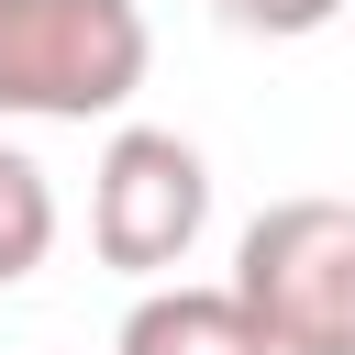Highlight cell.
Returning <instances> with one entry per match:
<instances>
[{
  "label": "cell",
  "instance_id": "obj_1",
  "mask_svg": "<svg viewBox=\"0 0 355 355\" xmlns=\"http://www.w3.org/2000/svg\"><path fill=\"white\" fill-rule=\"evenodd\" d=\"M233 311L266 355H355V200H266L233 244Z\"/></svg>",
  "mask_w": 355,
  "mask_h": 355
},
{
  "label": "cell",
  "instance_id": "obj_4",
  "mask_svg": "<svg viewBox=\"0 0 355 355\" xmlns=\"http://www.w3.org/2000/svg\"><path fill=\"white\" fill-rule=\"evenodd\" d=\"M111 355H266L255 322L233 311V288H200V277H166L122 311V344Z\"/></svg>",
  "mask_w": 355,
  "mask_h": 355
},
{
  "label": "cell",
  "instance_id": "obj_5",
  "mask_svg": "<svg viewBox=\"0 0 355 355\" xmlns=\"http://www.w3.org/2000/svg\"><path fill=\"white\" fill-rule=\"evenodd\" d=\"M44 255H55V178L22 144H0V288H22Z\"/></svg>",
  "mask_w": 355,
  "mask_h": 355
},
{
  "label": "cell",
  "instance_id": "obj_3",
  "mask_svg": "<svg viewBox=\"0 0 355 355\" xmlns=\"http://www.w3.org/2000/svg\"><path fill=\"white\" fill-rule=\"evenodd\" d=\"M200 222H211V166H200V144L166 133V122H122V133L100 144V166H89V244H100V266L166 277V266H189Z\"/></svg>",
  "mask_w": 355,
  "mask_h": 355
},
{
  "label": "cell",
  "instance_id": "obj_6",
  "mask_svg": "<svg viewBox=\"0 0 355 355\" xmlns=\"http://www.w3.org/2000/svg\"><path fill=\"white\" fill-rule=\"evenodd\" d=\"M233 33H266V44H300V33H333L355 0H211Z\"/></svg>",
  "mask_w": 355,
  "mask_h": 355
},
{
  "label": "cell",
  "instance_id": "obj_2",
  "mask_svg": "<svg viewBox=\"0 0 355 355\" xmlns=\"http://www.w3.org/2000/svg\"><path fill=\"white\" fill-rule=\"evenodd\" d=\"M144 67V0H0V122H111Z\"/></svg>",
  "mask_w": 355,
  "mask_h": 355
}]
</instances>
